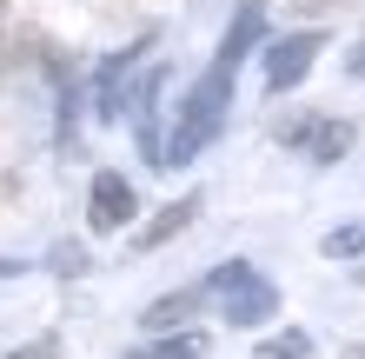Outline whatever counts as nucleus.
<instances>
[{"mask_svg": "<svg viewBox=\"0 0 365 359\" xmlns=\"http://www.w3.org/2000/svg\"><path fill=\"white\" fill-rule=\"evenodd\" d=\"M200 353H206V340H200V333H166V340L133 346L126 359H200Z\"/></svg>", "mask_w": 365, "mask_h": 359, "instance_id": "9d476101", "label": "nucleus"}, {"mask_svg": "<svg viewBox=\"0 0 365 359\" xmlns=\"http://www.w3.org/2000/svg\"><path fill=\"white\" fill-rule=\"evenodd\" d=\"M7 359H60V340H34V346H20V353H7Z\"/></svg>", "mask_w": 365, "mask_h": 359, "instance_id": "4468645a", "label": "nucleus"}, {"mask_svg": "<svg viewBox=\"0 0 365 359\" xmlns=\"http://www.w3.org/2000/svg\"><path fill=\"white\" fill-rule=\"evenodd\" d=\"M14 273H20V260H0V280H14Z\"/></svg>", "mask_w": 365, "mask_h": 359, "instance_id": "dca6fc26", "label": "nucleus"}, {"mask_svg": "<svg viewBox=\"0 0 365 359\" xmlns=\"http://www.w3.org/2000/svg\"><path fill=\"white\" fill-rule=\"evenodd\" d=\"M200 300H206V286H180V293H166V300H153L140 313V326L146 333H180L192 313H200Z\"/></svg>", "mask_w": 365, "mask_h": 359, "instance_id": "6e6552de", "label": "nucleus"}, {"mask_svg": "<svg viewBox=\"0 0 365 359\" xmlns=\"http://www.w3.org/2000/svg\"><path fill=\"white\" fill-rule=\"evenodd\" d=\"M53 273H87V253H80L73 240H67V246H53Z\"/></svg>", "mask_w": 365, "mask_h": 359, "instance_id": "ddd939ff", "label": "nucleus"}, {"mask_svg": "<svg viewBox=\"0 0 365 359\" xmlns=\"http://www.w3.org/2000/svg\"><path fill=\"white\" fill-rule=\"evenodd\" d=\"M279 140L299 146V153L319 160V166H332V160L352 153V120H292V126H279Z\"/></svg>", "mask_w": 365, "mask_h": 359, "instance_id": "7ed1b4c3", "label": "nucleus"}, {"mask_svg": "<svg viewBox=\"0 0 365 359\" xmlns=\"http://www.w3.org/2000/svg\"><path fill=\"white\" fill-rule=\"evenodd\" d=\"M346 74H352V80H365V40H359L352 54H346Z\"/></svg>", "mask_w": 365, "mask_h": 359, "instance_id": "2eb2a0df", "label": "nucleus"}, {"mask_svg": "<svg viewBox=\"0 0 365 359\" xmlns=\"http://www.w3.org/2000/svg\"><path fill=\"white\" fill-rule=\"evenodd\" d=\"M146 47H153V34H140L133 47L106 54V67H100V80H93V113H100V120H120V113H126V80H133V67H140Z\"/></svg>", "mask_w": 365, "mask_h": 359, "instance_id": "20e7f679", "label": "nucleus"}, {"mask_svg": "<svg viewBox=\"0 0 365 359\" xmlns=\"http://www.w3.org/2000/svg\"><path fill=\"white\" fill-rule=\"evenodd\" d=\"M232 74L240 67H212L192 80V93L180 100V120H173V140H166V166H186L200 146H212V133L226 126V107H232Z\"/></svg>", "mask_w": 365, "mask_h": 359, "instance_id": "f257e3e1", "label": "nucleus"}, {"mask_svg": "<svg viewBox=\"0 0 365 359\" xmlns=\"http://www.w3.org/2000/svg\"><path fill=\"white\" fill-rule=\"evenodd\" d=\"M312 353V340L299 326H286V333H272V340H259V359H306Z\"/></svg>", "mask_w": 365, "mask_h": 359, "instance_id": "f8f14e48", "label": "nucleus"}, {"mask_svg": "<svg viewBox=\"0 0 365 359\" xmlns=\"http://www.w3.org/2000/svg\"><path fill=\"white\" fill-rule=\"evenodd\" d=\"M319 253H326V260H359L365 253V226H332V233L319 240Z\"/></svg>", "mask_w": 365, "mask_h": 359, "instance_id": "9b49d317", "label": "nucleus"}, {"mask_svg": "<svg viewBox=\"0 0 365 359\" xmlns=\"http://www.w3.org/2000/svg\"><path fill=\"white\" fill-rule=\"evenodd\" d=\"M0 34H7V7H0Z\"/></svg>", "mask_w": 365, "mask_h": 359, "instance_id": "6ab92c4d", "label": "nucleus"}, {"mask_svg": "<svg viewBox=\"0 0 365 359\" xmlns=\"http://www.w3.org/2000/svg\"><path fill=\"white\" fill-rule=\"evenodd\" d=\"M346 359H365V340H352V346H346Z\"/></svg>", "mask_w": 365, "mask_h": 359, "instance_id": "f3484780", "label": "nucleus"}, {"mask_svg": "<svg viewBox=\"0 0 365 359\" xmlns=\"http://www.w3.org/2000/svg\"><path fill=\"white\" fill-rule=\"evenodd\" d=\"M220 300H226V320H232V326H266L272 313H279V293L259 280V273H246V280H240V286H226Z\"/></svg>", "mask_w": 365, "mask_h": 359, "instance_id": "423d86ee", "label": "nucleus"}, {"mask_svg": "<svg viewBox=\"0 0 365 359\" xmlns=\"http://www.w3.org/2000/svg\"><path fill=\"white\" fill-rule=\"evenodd\" d=\"M259 34H266V0H240V14H232V27H226V40H220V67H240V60L259 47Z\"/></svg>", "mask_w": 365, "mask_h": 359, "instance_id": "0eeeda50", "label": "nucleus"}, {"mask_svg": "<svg viewBox=\"0 0 365 359\" xmlns=\"http://www.w3.org/2000/svg\"><path fill=\"white\" fill-rule=\"evenodd\" d=\"M299 7H332V0H299Z\"/></svg>", "mask_w": 365, "mask_h": 359, "instance_id": "a211bd4d", "label": "nucleus"}, {"mask_svg": "<svg viewBox=\"0 0 365 359\" xmlns=\"http://www.w3.org/2000/svg\"><path fill=\"white\" fill-rule=\"evenodd\" d=\"M192 213H200V193H186V200H173V206H160V213L153 220H146L140 226V253H153V246H166V240H173V233H186V226H192Z\"/></svg>", "mask_w": 365, "mask_h": 359, "instance_id": "1a4fd4ad", "label": "nucleus"}, {"mask_svg": "<svg viewBox=\"0 0 365 359\" xmlns=\"http://www.w3.org/2000/svg\"><path fill=\"white\" fill-rule=\"evenodd\" d=\"M133 186H126V173H93V200H87V220L93 233H120L126 220H133Z\"/></svg>", "mask_w": 365, "mask_h": 359, "instance_id": "39448f33", "label": "nucleus"}, {"mask_svg": "<svg viewBox=\"0 0 365 359\" xmlns=\"http://www.w3.org/2000/svg\"><path fill=\"white\" fill-rule=\"evenodd\" d=\"M319 54H326V34H319V27L272 40V47H266V93H292L299 80L312 74V60H319Z\"/></svg>", "mask_w": 365, "mask_h": 359, "instance_id": "f03ea898", "label": "nucleus"}]
</instances>
